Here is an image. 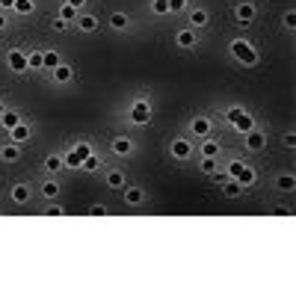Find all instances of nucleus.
<instances>
[{
  "label": "nucleus",
  "mask_w": 296,
  "mask_h": 296,
  "mask_svg": "<svg viewBox=\"0 0 296 296\" xmlns=\"http://www.w3.org/2000/svg\"><path fill=\"white\" fill-rule=\"evenodd\" d=\"M231 54H234V57H237L246 68L258 66V51H255L246 39H234V42H231Z\"/></svg>",
  "instance_id": "obj_1"
},
{
  "label": "nucleus",
  "mask_w": 296,
  "mask_h": 296,
  "mask_svg": "<svg viewBox=\"0 0 296 296\" xmlns=\"http://www.w3.org/2000/svg\"><path fill=\"white\" fill-rule=\"evenodd\" d=\"M169 154H172L175 160H190V154H193V142L184 139V136H178V139L169 142Z\"/></svg>",
  "instance_id": "obj_2"
},
{
  "label": "nucleus",
  "mask_w": 296,
  "mask_h": 296,
  "mask_svg": "<svg viewBox=\"0 0 296 296\" xmlns=\"http://www.w3.org/2000/svg\"><path fill=\"white\" fill-rule=\"evenodd\" d=\"M131 122H133V125H148V122H151V107H148V101H145V98L133 101Z\"/></svg>",
  "instance_id": "obj_3"
},
{
  "label": "nucleus",
  "mask_w": 296,
  "mask_h": 296,
  "mask_svg": "<svg viewBox=\"0 0 296 296\" xmlns=\"http://www.w3.org/2000/svg\"><path fill=\"white\" fill-rule=\"evenodd\" d=\"M6 66H9V71H15V74L30 71V68H27V54H24V51H18V48L6 54Z\"/></svg>",
  "instance_id": "obj_4"
},
{
  "label": "nucleus",
  "mask_w": 296,
  "mask_h": 296,
  "mask_svg": "<svg viewBox=\"0 0 296 296\" xmlns=\"http://www.w3.org/2000/svg\"><path fill=\"white\" fill-rule=\"evenodd\" d=\"M255 15H258L255 3H237V9H234L237 24H252V21H255Z\"/></svg>",
  "instance_id": "obj_5"
},
{
  "label": "nucleus",
  "mask_w": 296,
  "mask_h": 296,
  "mask_svg": "<svg viewBox=\"0 0 296 296\" xmlns=\"http://www.w3.org/2000/svg\"><path fill=\"white\" fill-rule=\"evenodd\" d=\"M210 128H213V122H210L207 116H198V119L190 122V133L198 136V139H207V136H210Z\"/></svg>",
  "instance_id": "obj_6"
},
{
  "label": "nucleus",
  "mask_w": 296,
  "mask_h": 296,
  "mask_svg": "<svg viewBox=\"0 0 296 296\" xmlns=\"http://www.w3.org/2000/svg\"><path fill=\"white\" fill-rule=\"evenodd\" d=\"M246 136V148L249 151H263L266 148V136H263V131H258V128H252L249 133H243Z\"/></svg>",
  "instance_id": "obj_7"
},
{
  "label": "nucleus",
  "mask_w": 296,
  "mask_h": 296,
  "mask_svg": "<svg viewBox=\"0 0 296 296\" xmlns=\"http://www.w3.org/2000/svg\"><path fill=\"white\" fill-rule=\"evenodd\" d=\"M18 157H21V145H15V142L0 145V160L3 163H18Z\"/></svg>",
  "instance_id": "obj_8"
},
{
  "label": "nucleus",
  "mask_w": 296,
  "mask_h": 296,
  "mask_svg": "<svg viewBox=\"0 0 296 296\" xmlns=\"http://www.w3.org/2000/svg\"><path fill=\"white\" fill-rule=\"evenodd\" d=\"M110 148H113V154H119V157H128V154L133 151V139H128V136H116Z\"/></svg>",
  "instance_id": "obj_9"
},
{
  "label": "nucleus",
  "mask_w": 296,
  "mask_h": 296,
  "mask_svg": "<svg viewBox=\"0 0 296 296\" xmlns=\"http://www.w3.org/2000/svg\"><path fill=\"white\" fill-rule=\"evenodd\" d=\"M255 178H258V175H255V169H252V166H246V163H243V169L234 175V181H237L243 190H246V187H252V184H255Z\"/></svg>",
  "instance_id": "obj_10"
},
{
  "label": "nucleus",
  "mask_w": 296,
  "mask_h": 296,
  "mask_svg": "<svg viewBox=\"0 0 296 296\" xmlns=\"http://www.w3.org/2000/svg\"><path fill=\"white\" fill-rule=\"evenodd\" d=\"M74 24H77L80 33H95V30H98V18H95V15H77Z\"/></svg>",
  "instance_id": "obj_11"
},
{
  "label": "nucleus",
  "mask_w": 296,
  "mask_h": 296,
  "mask_svg": "<svg viewBox=\"0 0 296 296\" xmlns=\"http://www.w3.org/2000/svg\"><path fill=\"white\" fill-rule=\"evenodd\" d=\"M27 139H30V128H27L24 122H21V125H15V128L9 131V142H15V145H24Z\"/></svg>",
  "instance_id": "obj_12"
},
{
  "label": "nucleus",
  "mask_w": 296,
  "mask_h": 296,
  "mask_svg": "<svg viewBox=\"0 0 296 296\" xmlns=\"http://www.w3.org/2000/svg\"><path fill=\"white\" fill-rule=\"evenodd\" d=\"M125 201H128L131 207H139V204L145 201V190H142V187H128V190H125Z\"/></svg>",
  "instance_id": "obj_13"
},
{
  "label": "nucleus",
  "mask_w": 296,
  "mask_h": 296,
  "mask_svg": "<svg viewBox=\"0 0 296 296\" xmlns=\"http://www.w3.org/2000/svg\"><path fill=\"white\" fill-rule=\"evenodd\" d=\"M207 9H201V6H196V9H190V27H204L207 24Z\"/></svg>",
  "instance_id": "obj_14"
},
{
  "label": "nucleus",
  "mask_w": 296,
  "mask_h": 296,
  "mask_svg": "<svg viewBox=\"0 0 296 296\" xmlns=\"http://www.w3.org/2000/svg\"><path fill=\"white\" fill-rule=\"evenodd\" d=\"M231 125H234V128H237L240 133H249L252 128H255V119H252L249 113H243V116H237V119H234Z\"/></svg>",
  "instance_id": "obj_15"
},
{
  "label": "nucleus",
  "mask_w": 296,
  "mask_h": 296,
  "mask_svg": "<svg viewBox=\"0 0 296 296\" xmlns=\"http://www.w3.org/2000/svg\"><path fill=\"white\" fill-rule=\"evenodd\" d=\"M107 187H110V190H122V187H125V172H119V169L107 172Z\"/></svg>",
  "instance_id": "obj_16"
},
{
  "label": "nucleus",
  "mask_w": 296,
  "mask_h": 296,
  "mask_svg": "<svg viewBox=\"0 0 296 296\" xmlns=\"http://www.w3.org/2000/svg\"><path fill=\"white\" fill-rule=\"evenodd\" d=\"M12 201L27 204V201H30V187H27V184H15V187H12Z\"/></svg>",
  "instance_id": "obj_17"
},
{
  "label": "nucleus",
  "mask_w": 296,
  "mask_h": 296,
  "mask_svg": "<svg viewBox=\"0 0 296 296\" xmlns=\"http://www.w3.org/2000/svg\"><path fill=\"white\" fill-rule=\"evenodd\" d=\"M74 77V71H71V66H66V63H60V66L54 68V80L57 83H68Z\"/></svg>",
  "instance_id": "obj_18"
},
{
  "label": "nucleus",
  "mask_w": 296,
  "mask_h": 296,
  "mask_svg": "<svg viewBox=\"0 0 296 296\" xmlns=\"http://www.w3.org/2000/svg\"><path fill=\"white\" fill-rule=\"evenodd\" d=\"M222 196H225V198H240V196H243V187L231 178V181H225V184H222Z\"/></svg>",
  "instance_id": "obj_19"
},
{
  "label": "nucleus",
  "mask_w": 296,
  "mask_h": 296,
  "mask_svg": "<svg viewBox=\"0 0 296 296\" xmlns=\"http://www.w3.org/2000/svg\"><path fill=\"white\" fill-rule=\"evenodd\" d=\"M21 122H24V119H21L18 113H12V110H6V113L0 116V125H3L6 131H12V128H15V125H21Z\"/></svg>",
  "instance_id": "obj_20"
},
{
  "label": "nucleus",
  "mask_w": 296,
  "mask_h": 296,
  "mask_svg": "<svg viewBox=\"0 0 296 296\" xmlns=\"http://www.w3.org/2000/svg\"><path fill=\"white\" fill-rule=\"evenodd\" d=\"M175 42H178V48H196V33L193 30H181L175 36Z\"/></svg>",
  "instance_id": "obj_21"
},
{
  "label": "nucleus",
  "mask_w": 296,
  "mask_h": 296,
  "mask_svg": "<svg viewBox=\"0 0 296 296\" xmlns=\"http://www.w3.org/2000/svg\"><path fill=\"white\" fill-rule=\"evenodd\" d=\"M275 187L284 190V193H290V190H296V178L290 172H287V175H278V178H275Z\"/></svg>",
  "instance_id": "obj_22"
},
{
  "label": "nucleus",
  "mask_w": 296,
  "mask_h": 296,
  "mask_svg": "<svg viewBox=\"0 0 296 296\" xmlns=\"http://www.w3.org/2000/svg\"><path fill=\"white\" fill-rule=\"evenodd\" d=\"M18 15H33L36 9V0H15V6H12Z\"/></svg>",
  "instance_id": "obj_23"
},
{
  "label": "nucleus",
  "mask_w": 296,
  "mask_h": 296,
  "mask_svg": "<svg viewBox=\"0 0 296 296\" xmlns=\"http://www.w3.org/2000/svg\"><path fill=\"white\" fill-rule=\"evenodd\" d=\"M80 169H86V172H98L101 169V157L92 151L89 157H83V163H80Z\"/></svg>",
  "instance_id": "obj_24"
},
{
  "label": "nucleus",
  "mask_w": 296,
  "mask_h": 296,
  "mask_svg": "<svg viewBox=\"0 0 296 296\" xmlns=\"http://www.w3.org/2000/svg\"><path fill=\"white\" fill-rule=\"evenodd\" d=\"M110 27H113V30H125V27H128V15H125V12H113V15H110Z\"/></svg>",
  "instance_id": "obj_25"
},
{
  "label": "nucleus",
  "mask_w": 296,
  "mask_h": 296,
  "mask_svg": "<svg viewBox=\"0 0 296 296\" xmlns=\"http://www.w3.org/2000/svg\"><path fill=\"white\" fill-rule=\"evenodd\" d=\"M27 68H45V54L42 51H33V54H27Z\"/></svg>",
  "instance_id": "obj_26"
},
{
  "label": "nucleus",
  "mask_w": 296,
  "mask_h": 296,
  "mask_svg": "<svg viewBox=\"0 0 296 296\" xmlns=\"http://www.w3.org/2000/svg\"><path fill=\"white\" fill-rule=\"evenodd\" d=\"M45 169H48V172L54 175V172H60V169H66V163H63V157H60V154H51V157L45 160Z\"/></svg>",
  "instance_id": "obj_27"
},
{
  "label": "nucleus",
  "mask_w": 296,
  "mask_h": 296,
  "mask_svg": "<svg viewBox=\"0 0 296 296\" xmlns=\"http://www.w3.org/2000/svg\"><path fill=\"white\" fill-rule=\"evenodd\" d=\"M42 196L45 198H57L60 196V184H57V181H45V184H42Z\"/></svg>",
  "instance_id": "obj_28"
},
{
  "label": "nucleus",
  "mask_w": 296,
  "mask_h": 296,
  "mask_svg": "<svg viewBox=\"0 0 296 296\" xmlns=\"http://www.w3.org/2000/svg\"><path fill=\"white\" fill-rule=\"evenodd\" d=\"M60 18L68 21V24H74V21H77V9H74V6H68V3H63V6H60Z\"/></svg>",
  "instance_id": "obj_29"
},
{
  "label": "nucleus",
  "mask_w": 296,
  "mask_h": 296,
  "mask_svg": "<svg viewBox=\"0 0 296 296\" xmlns=\"http://www.w3.org/2000/svg\"><path fill=\"white\" fill-rule=\"evenodd\" d=\"M71 148H74V154H77V157H80V160H83V157H89V154H92V151H95V148H92V145H89V142H74V145H71Z\"/></svg>",
  "instance_id": "obj_30"
},
{
  "label": "nucleus",
  "mask_w": 296,
  "mask_h": 296,
  "mask_svg": "<svg viewBox=\"0 0 296 296\" xmlns=\"http://www.w3.org/2000/svg\"><path fill=\"white\" fill-rule=\"evenodd\" d=\"M60 63H63V60H60V54H57V51H48V54H45V68H48V71H54Z\"/></svg>",
  "instance_id": "obj_31"
},
{
  "label": "nucleus",
  "mask_w": 296,
  "mask_h": 296,
  "mask_svg": "<svg viewBox=\"0 0 296 296\" xmlns=\"http://www.w3.org/2000/svg\"><path fill=\"white\" fill-rule=\"evenodd\" d=\"M201 157H219V142H204L201 145Z\"/></svg>",
  "instance_id": "obj_32"
},
{
  "label": "nucleus",
  "mask_w": 296,
  "mask_h": 296,
  "mask_svg": "<svg viewBox=\"0 0 296 296\" xmlns=\"http://www.w3.org/2000/svg\"><path fill=\"white\" fill-rule=\"evenodd\" d=\"M151 12L154 15H169V0H151Z\"/></svg>",
  "instance_id": "obj_33"
},
{
  "label": "nucleus",
  "mask_w": 296,
  "mask_h": 296,
  "mask_svg": "<svg viewBox=\"0 0 296 296\" xmlns=\"http://www.w3.org/2000/svg\"><path fill=\"white\" fill-rule=\"evenodd\" d=\"M281 24H284L287 30H296V9H287V12L281 15Z\"/></svg>",
  "instance_id": "obj_34"
},
{
  "label": "nucleus",
  "mask_w": 296,
  "mask_h": 296,
  "mask_svg": "<svg viewBox=\"0 0 296 296\" xmlns=\"http://www.w3.org/2000/svg\"><path fill=\"white\" fill-rule=\"evenodd\" d=\"M63 163H66L68 169H80V163H83V160H80V157L74 154V148H71V151H68L66 157H63Z\"/></svg>",
  "instance_id": "obj_35"
},
{
  "label": "nucleus",
  "mask_w": 296,
  "mask_h": 296,
  "mask_svg": "<svg viewBox=\"0 0 296 296\" xmlns=\"http://www.w3.org/2000/svg\"><path fill=\"white\" fill-rule=\"evenodd\" d=\"M201 172L204 175H213L216 172V157H201Z\"/></svg>",
  "instance_id": "obj_36"
},
{
  "label": "nucleus",
  "mask_w": 296,
  "mask_h": 296,
  "mask_svg": "<svg viewBox=\"0 0 296 296\" xmlns=\"http://www.w3.org/2000/svg\"><path fill=\"white\" fill-rule=\"evenodd\" d=\"M51 27H54V30H57V33H66L68 27H71V24H68V21H63V18H60V15H57V18H54V24H51Z\"/></svg>",
  "instance_id": "obj_37"
},
{
  "label": "nucleus",
  "mask_w": 296,
  "mask_h": 296,
  "mask_svg": "<svg viewBox=\"0 0 296 296\" xmlns=\"http://www.w3.org/2000/svg\"><path fill=\"white\" fill-rule=\"evenodd\" d=\"M187 9V0H169V12H184Z\"/></svg>",
  "instance_id": "obj_38"
},
{
  "label": "nucleus",
  "mask_w": 296,
  "mask_h": 296,
  "mask_svg": "<svg viewBox=\"0 0 296 296\" xmlns=\"http://www.w3.org/2000/svg\"><path fill=\"white\" fill-rule=\"evenodd\" d=\"M243 113H246V110H240V107H228V110H225V119L234 122V119H237V116H243Z\"/></svg>",
  "instance_id": "obj_39"
},
{
  "label": "nucleus",
  "mask_w": 296,
  "mask_h": 296,
  "mask_svg": "<svg viewBox=\"0 0 296 296\" xmlns=\"http://www.w3.org/2000/svg\"><path fill=\"white\" fill-rule=\"evenodd\" d=\"M281 142H284V148H296V133H293V131H287Z\"/></svg>",
  "instance_id": "obj_40"
},
{
  "label": "nucleus",
  "mask_w": 296,
  "mask_h": 296,
  "mask_svg": "<svg viewBox=\"0 0 296 296\" xmlns=\"http://www.w3.org/2000/svg\"><path fill=\"white\" fill-rule=\"evenodd\" d=\"M66 210L60 207V204H48V216H63Z\"/></svg>",
  "instance_id": "obj_41"
},
{
  "label": "nucleus",
  "mask_w": 296,
  "mask_h": 296,
  "mask_svg": "<svg viewBox=\"0 0 296 296\" xmlns=\"http://www.w3.org/2000/svg\"><path fill=\"white\" fill-rule=\"evenodd\" d=\"M240 169H243V163H240V160H231V166H228V178H234V175H237Z\"/></svg>",
  "instance_id": "obj_42"
},
{
  "label": "nucleus",
  "mask_w": 296,
  "mask_h": 296,
  "mask_svg": "<svg viewBox=\"0 0 296 296\" xmlns=\"http://www.w3.org/2000/svg\"><path fill=\"white\" fill-rule=\"evenodd\" d=\"M89 213H95V216H104V213H107V207H104V204H92V207H89Z\"/></svg>",
  "instance_id": "obj_43"
},
{
  "label": "nucleus",
  "mask_w": 296,
  "mask_h": 296,
  "mask_svg": "<svg viewBox=\"0 0 296 296\" xmlns=\"http://www.w3.org/2000/svg\"><path fill=\"white\" fill-rule=\"evenodd\" d=\"M213 181H216V184H225V181H228V175H225V172H213Z\"/></svg>",
  "instance_id": "obj_44"
},
{
  "label": "nucleus",
  "mask_w": 296,
  "mask_h": 296,
  "mask_svg": "<svg viewBox=\"0 0 296 296\" xmlns=\"http://www.w3.org/2000/svg\"><path fill=\"white\" fill-rule=\"evenodd\" d=\"M68 6H74V9H77V12H80V9H83V6H86V0H66Z\"/></svg>",
  "instance_id": "obj_45"
},
{
  "label": "nucleus",
  "mask_w": 296,
  "mask_h": 296,
  "mask_svg": "<svg viewBox=\"0 0 296 296\" xmlns=\"http://www.w3.org/2000/svg\"><path fill=\"white\" fill-rule=\"evenodd\" d=\"M15 6V0H0V9H12Z\"/></svg>",
  "instance_id": "obj_46"
},
{
  "label": "nucleus",
  "mask_w": 296,
  "mask_h": 296,
  "mask_svg": "<svg viewBox=\"0 0 296 296\" xmlns=\"http://www.w3.org/2000/svg\"><path fill=\"white\" fill-rule=\"evenodd\" d=\"M0 30H6V15L0 12Z\"/></svg>",
  "instance_id": "obj_47"
},
{
  "label": "nucleus",
  "mask_w": 296,
  "mask_h": 296,
  "mask_svg": "<svg viewBox=\"0 0 296 296\" xmlns=\"http://www.w3.org/2000/svg\"><path fill=\"white\" fill-rule=\"evenodd\" d=\"M3 113H6V104H3V101H0V116H3Z\"/></svg>",
  "instance_id": "obj_48"
}]
</instances>
